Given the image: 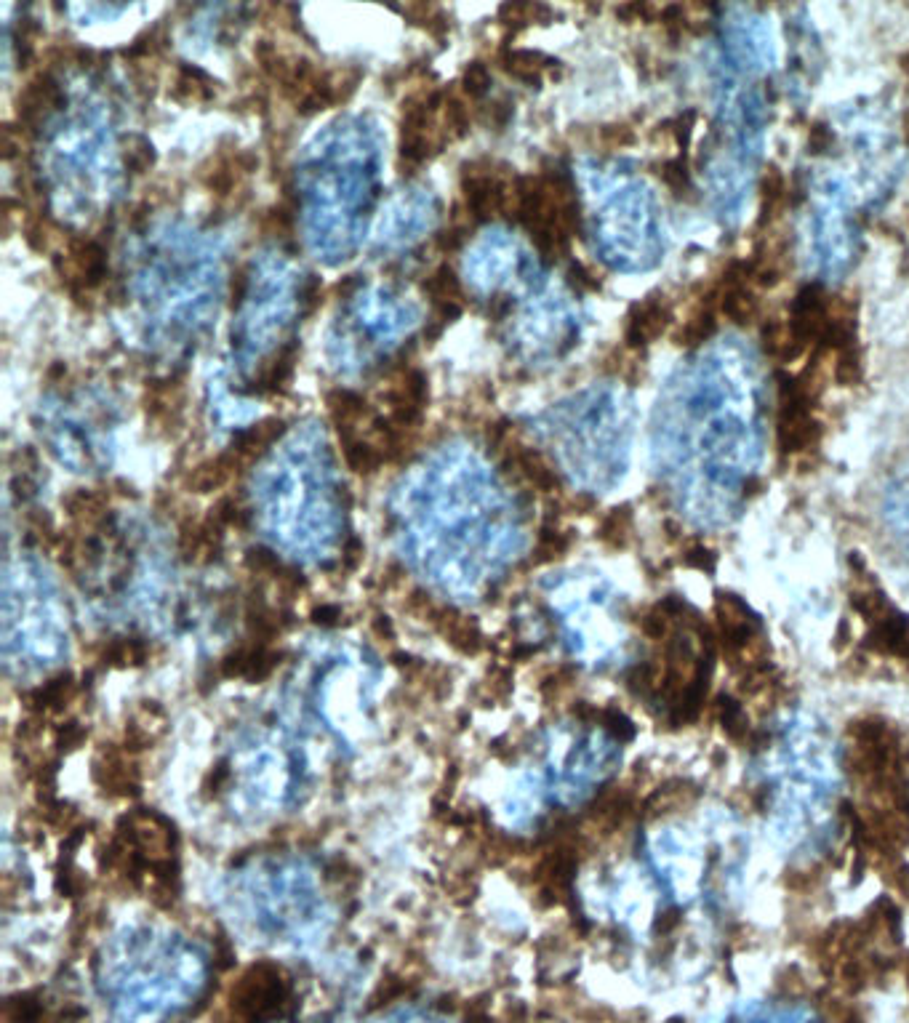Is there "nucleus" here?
<instances>
[{
    "label": "nucleus",
    "mask_w": 909,
    "mask_h": 1023,
    "mask_svg": "<svg viewBox=\"0 0 909 1023\" xmlns=\"http://www.w3.org/2000/svg\"><path fill=\"white\" fill-rule=\"evenodd\" d=\"M16 150H22V136H16L11 126H3V158L11 160Z\"/></svg>",
    "instance_id": "obj_33"
},
{
    "label": "nucleus",
    "mask_w": 909,
    "mask_h": 1023,
    "mask_svg": "<svg viewBox=\"0 0 909 1023\" xmlns=\"http://www.w3.org/2000/svg\"><path fill=\"white\" fill-rule=\"evenodd\" d=\"M462 86L470 96H483L491 86V72L483 62H470L462 72Z\"/></svg>",
    "instance_id": "obj_26"
},
{
    "label": "nucleus",
    "mask_w": 909,
    "mask_h": 1023,
    "mask_svg": "<svg viewBox=\"0 0 909 1023\" xmlns=\"http://www.w3.org/2000/svg\"><path fill=\"white\" fill-rule=\"evenodd\" d=\"M339 440H342L344 461H347V464H350V469H355L358 475H371V472H376V469H379V464H382V456H379V451H376L374 445L363 443V440H358L355 435L339 437Z\"/></svg>",
    "instance_id": "obj_20"
},
{
    "label": "nucleus",
    "mask_w": 909,
    "mask_h": 1023,
    "mask_svg": "<svg viewBox=\"0 0 909 1023\" xmlns=\"http://www.w3.org/2000/svg\"><path fill=\"white\" fill-rule=\"evenodd\" d=\"M254 56H256V62H259V67L262 70H267L275 59H278V46L275 43H270V40H259L254 46Z\"/></svg>",
    "instance_id": "obj_32"
},
{
    "label": "nucleus",
    "mask_w": 909,
    "mask_h": 1023,
    "mask_svg": "<svg viewBox=\"0 0 909 1023\" xmlns=\"http://www.w3.org/2000/svg\"><path fill=\"white\" fill-rule=\"evenodd\" d=\"M702 1023H824L814 1008L800 1002L752 1000L731 1005Z\"/></svg>",
    "instance_id": "obj_13"
},
{
    "label": "nucleus",
    "mask_w": 909,
    "mask_h": 1023,
    "mask_svg": "<svg viewBox=\"0 0 909 1023\" xmlns=\"http://www.w3.org/2000/svg\"><path fill=\"white\" fill-rule=\"evenodd\" d=\"M883 515H886V523L896 541L909 555V469L888 485L886 499H883Z\"/></svg>",
    "instance_id": "obj_15"
},
{
    "label": "nucleus",
    "mask_w": 909,
    "mask_h": 1023,
    "mask_svg": "<svg viewBox=\"0 0 909 1023\" xmlns=\"http://www.w3.org/2000/svg\"><path fill=\"white\" fill-rule=\"evenodd\" d=\"M291 1002V981L275 965H256L232 992V1013L243 1023H278Z\"/></svg>",
    "instance_id": "obj_12"
},
{
    "label": "nucleus",
    "mask_w": 909,
    "mask_h": 1023,
    "mask_svg": "<svg viewBox=\"0 0 909 1023\" xmlns=\"http://www.w3.org/2000/svg\"><path fill=\"white\" fill-rule=\"evenodd\" d=\"M294 352H296V347H288L286 355L270 365V371L264 373V379H262L264 389L280 387V384H283V381L291 376V371H294Z\"/></svg>",
    "instance_id": "obj_28"
},
{
    "label": "nucleus",
    "mask_w": 909,
    "mask_h": 1023,
    "mask_svg": "<svg viewBox=\"0 0 909 1023\" xmlns=\"http://www.w3.org/2000/svg\"><path fill=\"white\" fill-rule=\"evenodd\" d=\"M246 286H248L246 275H243V272H235V275H232V283H230L232 307H238V304L243 302V296H246Z\"/></svg>",
    "instance_id": "obj_35"
},
{
    "label": "nucleus",
    "mask_w": 909,
    "mask_h": 1023,
    "mask_svg": "<svg viewBox=\"0 0 909 1023\" xmlns=\"http://www.w3.org/2000/svg\"><path fill=\"white\" fill-rule=\"evenodd\" d=\"M395 387H398L408 400H414L416 405H422V408L424 403H427V397H430V384H427V376H424L422 371H406V376H403Z\"/></svg>",
    "instance_id": "obj_27"
},
{
    "label": "nucleus",
    "mask_w": 909,
    "mask_h": 1023,
    "mask_svg": "<svg viewBox=\"0 0 909 1023\" xmlns=\"http://www.w3.org/2000/svg\"><path fill=\"white\" fill-rule=\"evenodd\" d=\"M760 781L768 794V832L795 861H814L832 840L838 797L835 746L811 714H787L763 757Z\"/></svg>",
    "instance_id": "obj_3"
},
{
    "label": "nucleus",
    "mask_w": 909,
    "mask_h": 1023,
    "mask_svg": "<svg viewBox=\"0 0 909 1023\" xmlns=\"http://www.w3.org/2000/svg\"><path fill=\"white\" fill-rule=\"evenodd\" d=\"M379 669L358 656H328L315 661L307 688L299 693L302 722L323 730V736L350 746L371 725Z\"/></svg>",
    "instance_id": "obj_7"
},
{
    "label": "nucleus",
    "mask_w": 909,
    "mask_h": 1023,
    "mask_svg": "<svg viewBox=\"0 0 909 1023\" xmlns=\"http://www.w3.org/2000/svg\"><path fill=\"white\" fill-rule=\"evenodd\" d=\"M539 56L526 54V51H504L502 64L504 70L512 72L515 78L526 80V83H536L539 80Z\"/></svg>",
    "instance_id": "obj_23"
},
{
    "label": "nucleus",
    "mask_w": 909,
    "mask_h": 1023,
    "mask_svg": "<svg viewBox=\"0 0 909 1023\" xmlns=\"http://www.w3.org/2000/svg\"><path fill=\"white\" fill-rule=\"evenodd\" d=\"M64 373H67L64 363H56L54 368H51V373H48V376H51V379H59V376H64Z\"/></svg>",
    "instance_id": "obj_38"
},
{
    "label": "nucleus",
    "mask_w": 909,
    "mask_h": 1023,
    "mask_svg": "<svg viewBox=\"0 0 909 1023\" xmlns=\"http://www.w3.org/2000/svg\"><path fill=\"white\" fill-rule=\"evenodd\" d=\"M619 600L606 581L579 587V597L560 605L563 637L568 651L587 667H608L624 651V627L619 619Z\"/></svg>",
    "instance_id": "obj_9"
},
{
    "label": "nucleus",
    "mask_w": 909,
    "mask_h": 1023,
    "mask_svg": "<svg viewBox=\"0 0 909 1023\" xmlns=\"http://www.w3.org/2000/svg\"><path fill=\"white\" fill-rule=\"evenodd\" d=\"M283 432H286V421L280 419L262 421V424H256V427H251L248 432H243V435L232 443V453H235L240 461L254 459V456L267 451Z\"/></svg>",
    "instance_id": "obj_18"
},
{
    "label": "nucleus",
    "mask_w": 909,
    "mask_h": 1023,
    "mask_svg": "<svg viewBox=\"0 0 909 1023\" xmlns=\"http://www.w3.org/2000/svg\"><path fill=\"white\" fill-rule=\"evenodd\" d=\"M307 778V752L291 733L256 728L232 738L214 789L238 818L264 821L296 805Z\"/></svg>",
    "instance_id": "obj_5"
},
{
    "label": "nucleus",
    "mask_w": 909,
    "mask_h": 1023,
    "mask_svg": "<svg viewBox=\"0 0 909 1023\" xmlns=\"http://www.w3.org/2000/svg\"><path fill=\"white\" fill-rule=\"evenodd\" d=\"M262 227L264 232H272V235H286L291 230V214H288L286 208H272V211L264 214Z\"/></svg>",
    "instance_id": "obj_30"
},
{
    "label": "nucleus",
    "mask_w": 909,
    "mask_h": 1023,
    "mask_svg": "<svg viewBox=\"0 0 909 1023\" xmlns=\"http://www.w3.org/2000/svg\"><path fill=\"white\" fill-rule=\"evenodd\" d=\"M368 1023H456V1021L454 1018H448L446 1013H440V1010L414 1008V1005H408V1008L387 1010V1013L376 1016L374 1021Z\"/></svg>",
    "instance_id": "obj_22"
},
{
    "label": "nucleus",
    "mask_w": 909,
    "mask_h": 1023,
    "mask_svg": "<svg viewBox=\"0 0 909 1023\" xmlns=\"http://www.w3.org/2000/svg\"><path fill=\"white\" fill-rule=\"evenodd\" d=\"M648 864L675 904L688 906L707 893V840L686 824L662 826L648 837Z\"/></svg>",
    "instance_id": "obj_11"
},
{
    "label": "nucleus",
    "mask_w": 909,
    "mask_h": 1023,
    "mask_svg": "<svg viewBox=\"0 0 909 1023\" xmlns=\"http://www.w3.org/2000/svg\"><path fill=\"white\" fill-rule=\"evenodd\" d=\"M62 102L59 86L48 72H40L22 88V94L16 99V118L22 126H35L48 110H54L56 104Z\"/></svg>",
    "instance_id": "obj_14"
},
{
    "label": "nucleus",
    "mask_w": 909,
    "mask_h": 1023,
    "mask_svg": "<svg viewBox=\"0 0 909 1023\" xmlns=\"http://www.w3.org/2000/svg\"><path fill=\"white\" fill-rule=\"evenodd\" d=\"M600 254L622 272H648L670 251V230L659 195L643 179L622 176L598 216Z\"/></svg>",
    "instance_id": "obj_6"
},
{
    "label": "nucleus",
    "mask_w": 909,
    "mask_h": 1023,
    "mask_svg": "<svg viewBox=\"0 0 909 1023\" xmlns=\"http://www.w3.org/2000/svg\"><path fill=\"white\" fill-rule=\"evenodd\" d=\"M238 464L243 461L235 456V453H224V456H216V459H208L203 464L192 469L190 477H187V485H190L195 493H211L216 488H222L227 480L232 477V472H238Z\"/></svg>",
    "instance_id": "obj_16"
},
{
    "label": "nucleus",
    "mask_w": 909,
    "mask_h": 1023,
    "mask_svg": "<svg viewBox=\"0 0 909 1023\" xmlns=\"http://www.w3.org/2000/svg\"><path fill=\"white\" fill-rule=\"evenodd\" d=\"M622 738L603 725H560L547 736L542 778L544 792L566 808L582 805L598 786L614 776L622 760Z\"/></svg>",
    "instance_id": "obj_8"
},
{
    "label": "nucleus",
    "mask_w": 909,
    "mask_h": 1023,
    "mask_svg": "<svg viewBox=\"0 0 909 1023\" xmlns=\"http://www.w3.org/2000/svg\"><path fill=\"white\" fill-rule=\"evenodd\" d=\"M22 235H24V240H27V246H30L32 251H46V246H48V230H46V224H43V219H40V216H30V219L24 222Z\"/></svg>",
    "instance_id": "obj_29"
},
{
    "label": "nucleus",
    "mask_w": 909,
    "mask_h": 1023,
    "mask_svg": "<svg viewBox=\"0 0 909 1023\" xmlns=\"http://www.w3.org/2000/svg\"><path fill=\"white\" fill-rule=\"evenodd\" d=\"M328 411L334 416L339 437H350L355 424L371 416V408H368L366 400L360 395H352V392H344V389H334L328 395Z\"/></svg>",
    "instance_id": "obj_17"
},
{
    "label": "nucleus",
    "mask_w": 909,
    "mask_h": 1023,
    "mask_svg": "<svg viewBox=\"0 0 909 1023\" xmlns=\"http://www.w3.org/2000/svg\"><path fill=\"white\" fill-rule=\"evenodd\" d=\"M443 112H446V126L451 136H464L470 131V107L459 96H448Z\"/></svg>",
    "instance_id": "obj_25"
},
{
    "label": "nucleus",
    "mask_w": 909,
    "mask_h": 1023,
    "mask_svg": "<svg viewBox=\"0 0 909 1023\" xmlns=\"http://www.w3.org/2000/svg\"><path fill=\"white\" fill-rule=\"evenodd\" d=\"M720 62L744 78L763 80L779 67L782 46L774 19L750 6H728L718 22Z\"/></svg>",
    "instance_id": "obj_10"
},
{
    "label": "nucleus",
    "mask_w": 909,
    "mask_h": 1023,
    "mask_svg": "<svg viewBox=\"0 0 909 1023\" xmlns=\"http://www.w3.org/2000/svg\"><path fill=\"white\" fill-rule=\"evenodd\" d=\"M355 286H358V275H350V278H344V283H339V286H336V294L347 296Z\"/></svg>",
    "instance_id": "obj_37"
},
{
    "label": "nucleus",
    "mask_w": 909,
    "mask_h": 1023,
    "mask_svg": "<svg viewBox=\"0 0 909 1023\" xmlns=\"http://www.w3.org/2000/svg\"><path fill=\"white\" fill-rule=\"evenodd\" d=\"M766 411L763 360L734 331L688 352L664 379L648 456L688 525L718 531L742 515L766 467Z\"/></svg>",
    "instance_id": "obj_1"
},
{
    "label": "nucleus",
    "mask_w": 909,
    "mask_h": 1023,
    "mask_svg": "<svg viewBox=\"0 0 909 1023\" xmlns=\"http://www.w3.org/2000/svg\"><path fill=\"white\" fill-rule=\"evenodd\" d=\"M214 94V83L208 80L206 72L190 67V64L179 67V78L171 88L174 99H179V102H208V99H214Z\"/></svg>",
    "instance_id": "obj_19"
},
{
    "label": "nucleus",
    "mask_w": 909,
    "mask_h": 1023,
    "mask_svg": "<svg viewBox=\"0 0 909 1023\" xmlns=\"http://www.w3.org/2000/svg\"><path fill=\"white\" fill-rule=\"evenodd\" d=\"M224 912L256 944L315 949L336 928V904L312 861L272 853L243 861L222 880Z\"/></svg>",
    "instance_id": "obj_4"
},
{
    "label": "nucleus",
    "mask_w": 909,
    "mask_h": 1023,
    "mask_svg": "<svg viewBox=\"0 0 909 1023\" xmlns=\"http://www.w3.org/2000/svg\"><path fill=\"white\" fill-rule=\"evenodd\" d=\"M123 163H126L128 171H134V174L150 171L152 163H155V150H152V144L147 142V139H142V136H134V139L128 142L126 152H123Z\"/></svg>",
    "instance_id": "obj_24"
},
{
    "label": "nucleus",
    "mask_w": 909,
    "mask_h": 1023,
    "mask_svg": "<svg viewBox=\"0 0 909 1023\" xmlns=\"http://www.w3.org/2000/svg\"><path fill=\"white\" fill-rule=\"evenodd\" d=\"M211 957L163 922L120 925L96 954L94 989L110 1023H174L203 1000Z\"/></svg>",
    "instance_id": "obj_2"
},
{
    "label": "nucleus",
    "mask_w": 909,
    "mask_h": 1023,
    "mask_svg": "<svg viewBox=\"0 0 909 1023\" xmlns=\"http://www.w3.org/2000/svg\"><path fill=\"white\" fill-rule=\"evenodd\" d=\"M507 429H510V427H507V421H496V424H491V427H488V432H486L488 445H494V448H496V445H502V440H504V437H507Z\"/></svg>",
    "instance_id": "obj_36"
},
{
    "label": "nucleus",
    "mask_w": 909,
    "mask_h": 1023,
    "mask_svg": "<svg viewBox=\"0 0 909 1023\" xmlns=\"http://www.w3.org/2000/svg\"><path fill=\"white\" fill-rule=\"evenodd\" d=\"M304 299H307V312H312L323 302V286H320V278H312L304 288Z\"/></svg>",
    "instance_id": "obj_34"
},
{
    "label": "nucleus",
    "mask_w": 909,
    "mask_h": 1023,
    "mask_svg": "<svg viewBox=\"0 0 909 1023\" xmlns=\"http://www.w3.org/2000/svg\"><path fill=\"white\" fill-rule=\"evenodd\" d=\"M424 294L430 296L435 304L459 302V296H462V286H459V278L454 275V270H451L448 264H440L438 270L432 272L430 278L424 280Z\"/></svg>",
    "instance_id": "obj_21"
},
{
    "label": "nucleus",
    "mask_w": 909,
    "mask_h": 1023,
    "mask_svg": "<svg viewBox=\"0 0 909 1023\" xmlns=\"http://www.w3.org/2000/svg\"><path fill=\"white\" fill-rule=\"evenodd\" d=\"M464 238H467V230H464V227H459V224H454V227H448V230L443 232V235H440V240H438L440 251H448V254H451V251H456V248L462 246Z\"/></svg>",
    "instance_id": "obj_31"
}]
</instances>
